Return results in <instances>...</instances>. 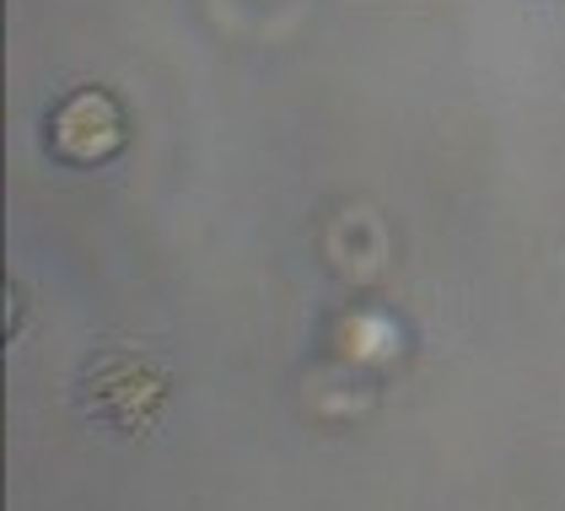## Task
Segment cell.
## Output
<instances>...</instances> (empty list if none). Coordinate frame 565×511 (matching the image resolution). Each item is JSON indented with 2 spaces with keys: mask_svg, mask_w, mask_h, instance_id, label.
<instances>
[{
  "mask_svg": "<svg viewBox=\"0 0 565 511\" xmlns=\"http://www.w3.org/2000/svg\"><path fill=\"white\" fill-rule=\"evenodd\" d=\"M49 151L65 168H103L125 151V108L114 92L82 86L49 114Z\"/></svg>",
  "mask_w": 565,
  "mask_h": 511,
  "instance_id": "6da1fadb",
  "label": "cell"
}]
</instances>
